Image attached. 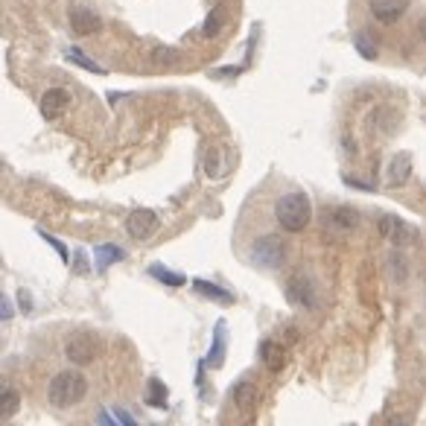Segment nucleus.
<instances>
[{"mask_svg": "<svg viewBox=\"0 0 426 426\" xmlns=\"http://www.w3.org/2000/svg\"><path fill=\"white\" fill-rule=\"evenodd\" d=\"M123 257H126V251L120 249V246H111V242H108V246H100V249L94 251V263H97L100 271H105L111 263H120Z\"/></svg>", "mask_w": 426, "mask_h": 426, "instance_id": "obj_14", "label": "nucleus"}, {"mask_svg": "<svg viewBox=\"0 0 426 426\" xmlns=\"http://www.w3.org/2000/svg\"><path fill=\"white\" fill-rule=\"evenodd\" d=\"M275 219L284 231H303L313 219V207H310V199L303 193H284L278 202H275Z\"/></svg>", "mask_w": 426, "mask_h": 426, "instance_id": "obj_2", "label": "nucleus"}, {"mask_svg": "<svg viewBox=\"0 0 426 426\" xmlns=\"http://www.w3.org/2000/svg\"><path fill=\"white\" fill-rule=\"evenodd\" d=\"M222 26H225V9L222 6H213L210 15H207V21H204V26H202L204 38H217L222 33Z\"/></svg>", "mask_w": 426, "mask_h": 426, "instance_id": "obj_17", "label": "nucleus"}, {"mask_svg": "<svg viewBox=\"0 0 426 426\" xmlns=\"http://www.w3.org/2000/svg\"><path fill=\"white\" fill-rule=\"evenodd\" d=\"M420 36H423V41H426V18L420 21Z\"/></svg>", "mask_w": 426, "mask_h": 426, "instance_id": "obj_28", "label": "nucleus"}, {"mask_svg": "<svg viewBox=\"0 0 426 426\" xmlns=\"http://www.w3.org/2000/svg\"><path fill=\"white\" fill-rule=\"evenodd\" d=\"M85 394H88V380L79 371H62L47 385V400L56 409H71V406L82 403Z\"/></svg>", "mask_w": 426, "mask_h": 426, "instance_id": "obj_1", "label": "nucleus"}, {"mask_svg": "<svg viewBox=\"0 0 426 426\" xmlns=\"http://www.w3.org/2000/svg\"><path fill=\"white\" fill-rule=\"evenodd\" d=\"M71 26H73L76 36H94V33H100V29H103V18L97 12H90V9L73 6L71 9Z\"/></svg>", "mask_w": 426, "mask_h": 426, "instance_id": "obj_8", "label": "nucleus"}, {"mask_svg": "<svg viewBox=\"0 0 426 426\" xmlns=\"http://www.w3.org/2000/svg\"><path fill=\"white\" fill-rule=\"evenodd\" d=\"M126 231H129V237H132V239L143 242V239H149L152 234L158 231V217H155L152 210H146V207H137V210H132V213H129V219H126Z\"/></svg>", "mask_w": 426, "mask_h": 426, "instance_id": "obj_5", "label": "nucleus"}, {"mask_svg": "<svg viewBox=\"0 0 426 426\" xmlns=\"http://www.w3.org/2000/svg\"><path fill=\"white\" fill-rule=\"evenodd\" d=\"M146 403L152 409H167V385L161 380H149L146 383Z\"/></svg>", "mask_w": 426, "mask_h": 426, "instance_id": "obj_16", "label": "nucleus"}, {"mask_svg": "<svg viewBox=\"0 0 426 426\" xmlns=\"http://www.w3.org/2000/svg\"><path fill=\"white\" fill-rule=\"evenodd\" d=\"M65 353H68V359L73 365H82V368H85V365H90L100 356V342H97V336H90V333H82V336H73L68 342Z\"/></svg>", "mask_w": 426, "mask_h": 426, "instance_id": "obj_4", "label": "nucleus"}, {"mask_svg": "<svg viewBox=\"0 0 426 426\" xmlns=\"http://www.w3.org/2000/svg\"><path fill=\"white\" fill-rule=\"evenodd\" d=\"M260 359H263V365L269 371H284L286 368V353H284V348L278 345V342H263L260 345Z\"/></svg>", "mask_w": 426, "mask_h": 426, "instance_id": "obj_12", "label": "nucleus"}, {"mask_svg": "<svg viewBox=\"0 0 426 426\" xmlns=\"http://www.w3.org/2000/svg\"><path fill=\"white\" fill-rule=\"evenodd\" d=\"M385 175H388V187H403L412 175V155L409 152H398V155L391 158Z\"/></svg>", "mask_w": 426, "mask_h": 426, "instance_id": "obj_10", "label": "nucleus"}, {"mask_svg": "<svg viewBox=\"0 0 426 426\" xmlns=\"http://www.w3.org/2000/svg\"><path fill=\"white\" fill-rule=\"evenodd\" d=\"M65 105H68V94H65V90H58V88L47 90V94L41 97V114L47 120L58 117V111H65Z\"/></svg>", "mask_w": 426, "mask_h": 426, "instance_id": "obj_13", "label": "nucleus"}, {"mask_svg": "<svg viewBox=\"0 0 426 426\" xmlns=\"http://www.w3.org/2000/svg\"><path fill=\"white\" fill-rule=\"evenodd\" d=\"M114 415H117V420H120V423H135V417H129L123 409H114Z\"/></svg>", "mask_w": 426, "mask_h": 426, "instance_id": "obj_27", "label": "nucleus"}, {"mask_svg": "<svg viewBox=\"0 0 426 426\" xmlns=\"http://www.w3.org/2000/svg\"><path fill=\"white\" fill-rule=\"evenodd\" d=\"M380 234L385 239H391L394 246H409V242L417 239V231L412 225H406L403 219H398V217H383L380 219Z\"/></svg>", "mask_w": 426, "mask_h": 426, "instance_id": "obj_6", "label": "nucleus"}, {"mask_svg": "<svg viewBox=\"0 0 426 426\" xmlns=\"http://www.w3.org/2000/svg\"><path fill=\"white\" fill-rule=\"evenodd\" d=\"M219 158H222V152H219V149H213L210 155H207V161H204V170H207L210 178H219V175H222V170H219Z\"/></svg>", "mask_w": 426, "mask_h": 426, "instance_id": "obj_24", "label": "nucleus"}, {"mask_svg": "<svg viewBox=\"0 0 426 426\" xmlns=\"http://www.w3.org/2000/svg\"><path fill=\"white\" fill-rule=\"evenodd\" d=\"M251 260H254V266H260V269H278V266L286 260V246H284V239L275 237V234H266V237L254 239V246H251Z\"/></svg>", "mask_w": 426, "mask_h": 426, "instance_id": "obj_3", "label": "nucleus"}, {"mask_svg": "<svg viewBox=\"0 0 426 426\" xmlns=\"http://www.w3.org/2000/svg\"><path fill=\"white\" fill-rule=\"evenodd\" d=\"M193 286H196V292H202V295H210L213 301H225V303H231V301H234V298H231L228 292H222L219 286H213V284H204V281H196Z\"/></svg>", "mask_w": 426, "mask_h": 426, "instance_id": "obj_19", "label": "nucleus"}, {"mask_svg": "<svg viewBox=\"0 0 426 426\" xmlns=\"http://www.w3.org/2000/svg\"><path fill=\"white\" fill-rule=\"evenodd\" d=\"M18 406H21V398L12 385H4L0 388V417L9 420L12 415H18Z\"/></svg>", "mask_w": 426, "mask_h": 426, "instance_id": "obj_15", "label": "nucleus"}, {"mask_svg": "<svg viewBox=\"0 0 426 426\" xmlns=\"http://www.w3.org/2000/svg\"><path fill=\"white\" fill-rule=\"evenodd\" d=\"M356 50H359L365 58H377V44H374V38H371L368 33L356 36Z\"/></svg>", "mask_w": 426, "mask_h": 426, "instance_id": "obj_21", "label": "nucleus"}, {"mask_svg": "<svg viewBox=\"0 0 426 426\" xmlns=\"http://www.w3.org/2000/svg\"><path fill=\"white\" fill-rule=\"evenodd\" d=\"M222 359H225V345H222V327H217V342H213V350H210L207 362H210V365H219Z\"/></svg>", "mask_w": 426, "mask_h": 426, "instance_id": "obj_23", "label": "nucleus"}, {"mask_svg": "<svg viewBox=\"0 0 426 426\" xmlns=\"http://www.w3.org/2000/svg\"><path fill=\"white\" fill-rule=\"evenodd\" d=\"M257 398L260 394H257V385L251 380H239L234 385V406L239 415H251L257 409Z\"/></svg>", "mask_w": 426, "mask_h": 426, "instance_id": "obj_9", "label": "nucleus"}, {"mask_svg": "<svg viewBox=\"0 0 426 426\" xmlns=\"http://www.w3.org/2000/svg\"><path fill=\"white\" fill-rule=\"evenodd\" d=\"M149 275L158 278L161 284H170V286H185V284H187L185 275H178V271H167L164 266H149Z\"/></svg>", "mask_w": 426, "mask_h": 426, "instance_id": "obj_18", "label": "nucleus"}, {"mask_svg": "<svg viewBox=\"0 0 426 426\" xmlns=\"http://www.w3.org/2000/svg\"><path fill=\"white\" fill-rule=\"evenodd\" d=\"M412 6V0H371L368 9L380 24H398L406 9Z\"/></svg>", "mask_w": 426, "mask_h": 426, "instance_id": "obj_7", "label": "nucleus"}, {"mask_svg": "<svg viewBox=\"0 0 426 426\" xmlns=\"http://www.w3.org/2000/svg\"><path fill=\"white\" fill-rule=\"evenodd\" d=\"M68 58H71V62H76L79 68H85L88 73H97V76H100V73H105V71H103L100 65H94V62H90L88 56H82V53H76V50H71V53H68Z\"/></svg>", "mask_w": 426, "mask_h": 426, "instance_id": "obj_22", "label": "nucleus"}, {"mask_svg": "<svg viewBox=\"0 0 426 426\" xmlns=\"http://www.w3.org/2000/svg\"><path fill=\"white\" fill-rule=\"evenodd\" d=\"M41 239H47V242H50V246H53V249L58 251V257H62V260L68 263V249L62 246V242H58V239H53V237H50V234H44V231H41Z\"/></svg>", "mask_w": 426, "mask_h": 426, "instance_id": "obj_25", "label": "nucleus"}, {"mask_svg": "<svg viewBox=\"0 0 426 426\" xmlns=\"http://www.w3.org/2000/svg\"><path fill=\"white\" fill-rule=\"evenodd\" d=\"M18 298H21V310H24V313H29V292H24V289H21V292H18Z\"/></svg>", "mask_w": 426, "mask_h": 426, "instance_id": "obj_26", "label": "nucleus"}, {"mask_svg": "<svg viewBox=\"0 0 426 426\" xmlns=\"http://www.w3.org/2000/svg\"><path fill=\"white\" fill-rule=\"evenodd\" d=\"M327 228H336V231H353L359 228V213L350 207H336L327 213Z\"/></svg>", "mask_w": 426, "mask_h": 426, "instance_id": "obj_11", "label": "nucleus"}, {"mask_svg": "<svg viewBox=\"0 0 426 426\" xmlns=\"http://www.w3.org/2000/svg\"><path fill=\"white\" fill-rule=\"evenodd\" d=\"M152 62H155V65H175V62H181V53L167 50V47H158L155 53H152Z\"/></svg>", "mask_w": 426, "mask_h": 426, "instance_id": "obj_20", "label": "nucleus"}]
</instances>
